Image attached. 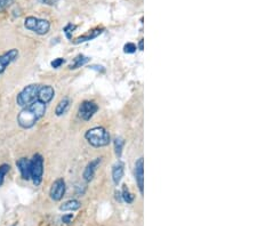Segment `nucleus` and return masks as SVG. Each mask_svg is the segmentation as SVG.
<instances>
[{
    "label": "nucleus",
    "instance_id": "3",
    "mask_svg": "<svg viewBox=\"0 0 257 226\" xmlns=\"http://www.w3.org/2000/svg\"><path fill=\"white\" fill-rule=\"evenodd\" d=\"M40 85L39 84H31L24 87L16 96V104L21 108H25L30 105L31 103L36 101L38 98V92H39Z\"/></svg>",
    "mask_w": 257,
    "mask_h": 226
},
{
    "label": "nucleus",
    "instance_id": "13",
    "mask_svg": "<svg viewBox=\"0 0 257 226\" xmlns=\"http://www.w3.org/2000/svg\"><path fill=\"white\" fill-rule=\"evenodd\" d=\"M16 167L22 180L30 181V160L27 158H21L16 161Z\"/></svg>",
    "mask_w": 257,
    "mask_h": 226
},
{
    "label": "nucleus",
    "instance_id": "24",
    "mask_svg": "<svg viewBox=\"0 0 257 226\" xmlns=\"http://www.w3.org/2000/svg\"><path fill=\"white\" fill-rule=\"evenodd\" d=\"M65 63H67V60H65V58L57 57V58H55L54 61L50 62V65L53 68H60L62 65L65 64Z\"/></svg>",
    "mask_w": 257,
    "mask_h": 226
},
{
    "label": "nucleus",
    "instance_id": "2",
    "mask_svg": "<svg viewBox=\"0 0 257 226\" xmlns=\"http://www.w3.org/2000/svg\"><path fill=\"white\" fill-rule=\"evenodd\" d=\"M85 138L87 142L94 147H104L108 146L111 138H110V134L104 127L97 126L93 127V128L88 129L85 134Z\"/></svg>",
    "mask_w": 257,
    "mask_h": 226
},
{
    "label": "nucleus",
    "instance_id": "12",
    "mask_svg": "<svg viewBox=\"0 0 257 226\" xmlns=\"http://www.w3.org/2000/svg\"><path fill=\"white\" fill-rule=\"evenodd\" d=\"M55 96V89L49 85H40L39 92H38V98L48 105L53 101Z\"/></svg>",
    "mask_w": 257,
    "mask_h": 226
},
{
    "label": "nucleus",
    "instance_id": "25",
    "mask_svg": "<svg viewBox=\"0 0 257 226\" xmlns=\"http://www.w3.org/2000/svg\"><path fill=\"white\" fill-rule=\"evenodd\" d=\"M73 214H67V215H63V217H62V223H63V224H71V222H72V219H73Z\"/></svg>",
    "mask_w": 257,
    "mask_h": 226
},
{
    "label": "nucleus",
    "instance_id": "20",
    "mask_svg": "<svg viewBox=\"0 0 257 226\" xmlns=\"http://www.w3.org/2000/svg\"><path fill=\"white\" fill-rule=\"evenodd\" d=\"M9 170H10L9 164H7V163L0 164V186H2L3 181H5L6 175L9 173Z\"/></svg>",
    "mask_w": 257,
    "mask_h": 226
},
{
    "label": "nucleus",
    "instance_id": "11",
    "mask_svg": "<svg viewBox=\"0 0 257 226\" xmlns=\"http://www.w3.org/2000/svg\"><path fill=\"white\" fill-rule=\"evenodd\" d=\"M135 181L140 194L144 193V160L140 157L135 162Z\"/></svg>",
    "mask_w": 257,
    "mask_h": 226
},
{
    "label": "nucleus",
    "instance_id": "10",
    "mask_svg": "<svg viewBox=\"0 0 257 226\" xmlns=\"http://www.w3.org/2000/svg\"><path fill=\"white\" fill-rule=\"evenodd\" d=\"M104 27H95V29L93 30H89L87 33L82 34V36L75 38L74 40H72V43H73L74 45H79V44H84V43H87V41H92L96 39V38L101 36V34L104 32Z\"/></svg>",
    "mask_w": 257,
    "mask_h": 226
},
{
    "label": "nucleus",
    "instance_id": "21",
    "mask_svg": "<svg viewBox=\"0 0 257 226\" xmlns=\"http://www.w3.org/2000/svg\"><path fill=\"white\" fill-rule=\"evenodd\" d=\"M75 29H77V25L72 23H69L63 27V32L65 34V37H67L69 40L72 39V32H73Z\"/></svg>",
    "mask_w": 257,
    "mask_h": 226
},
{
    "label": "nucleus",
    "instance_id": "27",
    "mask_svg": "<svg viewBox=\"0 0 257 226\" xmlns=\"http://www.w3.org/2000/svg\"><path fill=\"white\" fill-rule=\"evenodd\" d=\"M89 68H92V70H95L97 72H101V73H104L105 72V68L104 67H102V65H91Z\"/></svg>",
    "mask_w": 257,
    "mask_h": 226
},
{
    "label": "nucleus",
    "instance_id": "14",
    "mask_svg": "<svg viewBox=\"0 0 257 226\" xmlns=\"http://www.w3.org/2000/svg\"><path fill=\"white\" fill-rule=\"evenodd\" d=\"M125 174V163L118 160L112 166V181L115 185H119Z\"/></svg>",
    "mask_w": 257,
    "mask_h": 226
},
{
    "label": "nucleus",
    "instance_id": "30",
    "mask_svg": "<svg viewBox=\"0 0 257 226\" xmlns=\"http://www.w3.org/2000/svg\"><path fill=\"white\" fill-rule=\"evenodd\" d=\"M12 226H17V223H14V224Z\"/></svg>",
    "mask_w": 257,
    "mask_h": 226
},
{
    "label": "nucleus",
    "instance_id": "1",
    "mask_svg": "<svg viewBox=\"0 0 257 226\" xmlns=\"http://www.w3.org/2000/svg\"><path fill=\"white\" fill-rule=\"evenodd\" d=\"M47 104L37 98L36 101L31 103L30 105L22 108L19 114H17V123L21 128L31 129L36 126V123L43 118L46 113Z\"/></svg>",
    "mask_w": 257,
    "mask_h": 226
},
{
    "label": "nucleus",
    "instance_id": "5",
    "mask_svg": "<svg viewBox=\"0 0 257 226\" xmlns=\"http://www.w3.org/2000/svg\"><path fill=\"white\" fill-rule=\"evenodd\" d=\"M24 27L26 30L32 31L33 33L38 34V36H45L49 32L50 30V22L44 19H38L34 16H27L24 20Z\"/></svg>",
    "mask_w": 257,
    "mask_h": 226
},
{
    "label": "nucleus",
    "instance_id": "4",
    "mask_svg": "<svg viewBox=\"0 0 257 226\" xmlns=\"http://www.w3.org/2000/svg\"><path fill=\"white\" fill-rule=\"evenodd\" d=\"M44 177V158L41 154L36 153L30 159V180L34 186H39Z\"/></svg>",
    "mask_w": 257,
    "mask_h": 226
},
{
    "label": "nucleus",
    "instance_id": "22",
    "mask_svg": "<svg viewBox=\"0 0 257 226\" xmlns=\"http://www.w3.org/2000/svg\"><path fill=\"white\" fill-rule=\"evenodd\" d=\"M14 2H15V0H0V13L6 12Z\"/></svg>",
    "mask_w": 257,
    "mask_h": 226
},
{
    "label": "nucleus",
    "instance_id": "6",
    "mask_svg": "<svg viewBox=\"0 0 257 226\" xmlns=\"http://www.w3.org/2000/svg\"><path fill=\"white\" fill-rule=\"evenodd\" d=\"M98 111V105L94 101H84L79 105L78 116L84 121H89Z\"/></svg>",
    "mask_w": 257,
    "mask_h": 226
},
{
    "label": "nucleus",
    "instance_id": "28",
    "mask_svg": "<svg viewBox=\"0 0 257 226\" xmlns=\"http://www.w3.org/2000/svg\"><path fill=\"white\" fill-rule=\"evenodd\" d=\"M115 198H116V200L118 201V202H122L121 192H120V191H116V192H115Z\"/></svg>",
    "mask_w": 257,
    "mask_h": 226
},
{
    "label": "nucleus",
    "instance_id": "18",
    "mask_svg": "<svg viewBox=\"0 0 257 226\" xmlns=\"http://www.w3.org/2000/svg\"><path fill=\"white\" fill-rule=\"evenodd\" d=\"M113 145H115L116 157L118 158V159H120L122 156L123 146H125V140H123L122 137H116L115 140H113Z\"/></svg>",
    "mask_w": 257,
    "mask_h": 226
},
{
    "label": "nucleus",
    "instance_id": "26",
    "mask_svg": "<svg viewBox=\"0 0 257 226\" xmlns=\"http://www.w3.org/2000/svg\"><path fill=\"white\" fill-rule=\"evenodd\" d=\"M38 1L46 6H54V5H56L58 0H38Z\"/></svg>",
    "mask_w": 257,
    "mask_h": 226
},
{
    "label": "nucleus",
    "instance_id": "15",
    "mask_svg": "<svg viewBox=\"0 0 257 226\" xmlns=\"http://www.w3.org/2000/svg\"><path fill=\"white\" fill-rule=\"evenodd\" d=\"M89 61H91V57L85 56V55H82V54H79L73 58V60H72L71 64L69 65V68H70V70H77V68L84 67V65L87 64Z\"/></svg>",
    "mask_w": 257,
    "mask_h": 226
},
{
    "label": "nucleus",
    "instance_id": "9",
    "mask_svg": "<svg viewBox=\"0 0 257 226\" xmlns=\"http://www.w3.org/2000/svg\"><path fill=\"white\" fill-rule=\"evenodd\" d=\"M101 162H102V158H95L94 160H92L91 162L87 163V166L85 167L84 173H82V178H84L86 183H89V181L94 180L96 170H97V168L99 167Z\"/></svg>",
    "mask_w": 257,
    "mask_h": 226
},
{
    "label": "nucleus",
    "instance_id": "8",
    "mask_svg": "<svg viewBox=\"0 0 257 226\" xmlns=\"http://www.w3.org/2000/svg\"><path fill=\"white\" fill-rule=\"evenodd\" d=\"M20 51L16 48H12V49L5 51V53L0 55V75L7 70V68L10 64L14 63L17 58H19Z\"/></svg>",
    "mask_w": 257,
    "mask_h": 226
},
{
    "label": "nucleus",
    "instance_id": "16",
    "mask_svg": "<svg viewBox=\"0 0 257 226\" xmlns=\"http://www.w3.org/2000/svg\"><path fill=\"white\" fill-rule=\"evenodd\" d=\"M70 104H71L70 98L69 97L62 98L61 101L58 102L56 109H55V114H56V116H61V115L65 114V113L68 112L69 108H70Z\"/></svg>",
    "mask_w": 257,
    "mask_h": 226
},
{
    "label": "nucleus",
    "instance_id": "29",
    "mask_svg": "<svg viewBox=\"0 0 257 226\" xmlns=\"http://www.w3.org/2000/svg\"><path fill=\"white\" fill-rule=\"evenodd\" d=\"M137 49H140V51H143L144 49V40H140V43H139V47H137Z\"/></svg>",
    "mask_w": 257,
    "mask_h": 226
},
{
    "label": "nucleus",
    "instance_id": "23",
    "mask_svg": "<svg viewBox=\"0 0 257 226\" xmlns=\"http://www.w3.org/2000/svg\"><path fill=\"white\" fill-rule=\"evenodd\" d=\"M137 49V46L133 43H127L125 46H123V53L125 54H134Z\"/></svg>",
    "mask_w": 257,
    "mask_h": 226
},
{
    "label": "nucleus",
    "instance_id": "17",
    "mask_svg": "<svg viewBox=\"0 0 257 226\" xmlns=\"http://www.w3.org/2000/svg\"><path fill=\"white\" fill-rule=\"evenodd\" d=\"M81 207V202L79 200H75V199H71L67 202H64L63 204L60 205V210L62 211H75L78 209H80Z\"/></svg>",
    "mask_w": 257,
    "mask_h": 226
},
{
    "label": "nucleus",
    "instance_id": "7",
    "mask_svg": "<svg viewBox=\"0 0 257 226\" xmlns=\"http://www.w3.org/2000/svg\"><path fill=\"white\" fill-rule=\"evenodd\" d=\"M65 191H67V184L63 178H57L56 181L51 184L49 190V197L53 201H61L63 199Z\"/></svg>",
    "mask_w": 257,
    "mask_h": 226
},
{
    "label": "nucleus",
    "instance_id": "19",
    "mask_svg": "<svg viewBox=\"0 0 257 226\" xmlns=\"http://www.w3.org/2000/svg\"><path fill=\"white\" fill-rule=\"evenodd\" d=\"M121 198H122V201L126 202V203H132L134 201V195L130 193L129 188L127 187V185H122Z\"/></svg>",
    "mask_w": 257,
    "mask_h": 226
}]
</instances>
